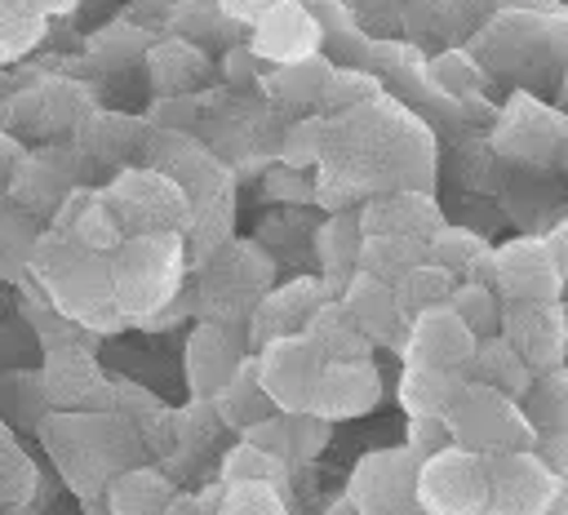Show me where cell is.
Here are the masks:
<instances>
[{
	"label": "cell",
	"instance_id": "47",
	"mask_svg": "<svg viewBox=\"0 0 568 515\" xmlns=\"http://www.w3.org/2000/svg\"><path fill=\"white\" fill-rule=\"evenodd\" d=\"M240 440H248V444H257V448H266V453H275V457L288 462V413L284 408H271L266 417L240 426Z\"/></svg>",
	"mask_w": 568,
	"mask_h": 515
},
{
	"label": "cell",
	"instance_id": "39",
	"mask_svg": "<svg viewBox=\"0 0 568 515\" xmlns=\"http://www.w3.org/2000/svg\"><path fill=\"white\" fill-rule=\"evenodd\" d=\"M448 306L470 324L475 337L497 333V324H501V297H497L493 284H479V280H453Z\"/></svg>",
	"mask_w": 568,
	"mask_h": 515
},
{
	"label": "cell",
	"instance_id": "5",
	"mask_svg": "<svg viewBox=\"0 0 568 515\" xmlns=\"http://www.w3.org/2000/svg\"><path fill=\"white\" fill-rule=\"evenodd\" d=\"M98 195L106 200V209L115 213L124 235L138 231H182L191 218V200L186 191L155 164H120Z\"/></svg>",
	"mask_w": 568,
	"mask_h": 515
},
{
	"label": "cell",
	"instance_id": "44",
	"mask_svg": "<svg viewBox=\"0 0 568 515\" xmlns=\"http://www.w3.org/2000/svg\"><path fill=\"white\" fill-rule=\"evenodd\" d=\"M44 31V18L27 0H0V62L31 49Z\"/></svg>",
	"mask_w": 568,
	"mask_h": 515
},
{
	"label": "cell",
	"instance_id": "51",
	"mask_svg": "<svg viewBox=\"0 0 568 515\" xmlns=\"http://www.w3.org/2000/svg\"><path fill=\"white\" fill-rule=\"evenodd\" d=\"M195 115H200L195 93H160L155 98V111H151V124H160V129H186Z\"/></svg>",
	"mask_w": 568,
	"mask_h": 515
},
{
	"label": "cell",
	"instance_id": "10",
	"mask_svg": "<svg viewBox=\"0 0 568 515\" xmlns=\"http://www.w3.org/2000/svg\"><path fill=\"white\" fill-rule=\"evenodd\" d=\"M253 364H257V382H262V391L271 395L275 408H284V413L311 408L324 360H320V351L311 346L306 333L266 337L262 346H253Z\"/></svg>",
	"mask_w": 568,
	"mask_h": 515
},
{
	"label": "cell",
	"instance_id": "40",
	"mask_svg": "<svg viewBox=\"0 0 568 515\" xmlns=\"http://www.w3.org/2000/svg\"><path fill=\"white\" fill-rule=\"evenodd\" d=\"M324 142H328V115H302L280 133V160L293 169H320L324 160Z\"/></svg>",
	"mask_w": 568,
	"mask_h": 515
},
{
	"label": "cell",
	"instance_id": "9",
	"mask_svg": "<svg viewBox=\"0 0 568 515\" xmlns=\"http://www.w3.org/2000/svg\"><path fill=\"white\" fill-rule=\"evenodd\" d=\"M488 466V511L497 515H550L559 488L568 484L537 448L484 453Z\"/></svg>",
	"mask_w": 568,
	"mask_h": 515
},
{
	"label": "cell",
	"instance_id": "38",
	"mask_svg": "<svg viewBox=\"0 0 568 515\" xmlns=\"http://www.w3.org/2000/svg\"><path fill=\"white\" fill-rule=\"evenodd\" d=\"M67 235H75V240H80L84 249H93V253H111V249L124 240V231H120L115 213L106 209V200L98 195V186H89V195L80 200V209H75Z\"/></svg>",
	"mask_w": 568,
	"mask_h": 515
},
{
	"label": "cell",
	"instance_id": "53",
	"mask_svg": "<svg viewBox=\"0 0 568 515\" xmlns=\"http://www.w3.org/2000/svg\"><path fill=\"white\" fill-rule=\"evenodd\" d=\"M546 244H550V253H555V262H559V275H564V284H568V218L550 226Z\"/></svg>",
	"mask_w": 568,
	"mask_h": 515
},
{
	"label": "cell",
	"instance_id": "27",
	"mask_svg": "<svg viewBox=\"0 0 568 515\" xmlns=\"http://www.w3.org/2000/svg\"><path fill=\"white\" fill-rule=\"evenodd\" d=\"M155 93H195L209 80V58L186 40H160L146 49Z\"/></svg>",
	"mask_w": 568,
	"mask_h": 515
},
{
	"label": "cell",
	"instance_id": "56",
	"mask_svg": "<svg viewBox=\"0 0 568 515\" xmlns=\"http://www.w3.org/2000/svg\"><path fill=\"white\" fill-rule=\"evenodd\" d=\"M222 493H226V484H222V479H217V484H204V488L195 493L200 515H204V511H217V515H222Z\"/></svg>",
	"mask_w": 568,
	"mask_h": 515
},
{
	"label": "cell",
	"instance_id": "30",
	"mask_svg": "<svg viewBox=\"0 0 568 515\" xmlns=\"http://www.w3.org/2000/svg\"><path fill=\"white\" fill-rule=\"evenodd\" d=\"M364 231H359V218L355 209H333V218L320 222L315 231V253H320V266H324V280L333 289H342V280L355 271V249H359Z\"/></svg>",
	"mask_w": 568,
	"mask_h": 515
},
{
	"label": "cell",
	"instance_id": "8",
	"mask_svg": "<svg viewBox=\"0 0 568 515\" xmlns=\"http://www.w3.org/2000/svg\"><path fill=\"white\" fill-rule=\"evenodd\" d=\"M417 462L422 457L408 444L364 453L355 462L351 479H346L342 511H359V515H408V511H417Z\"/></svg>",
	"mask_w": 568,
	"mask_h": 515
},
{
	"label": "cell",
	"instance_id": "58",
	"mask_svg": "<svg viewBox=\"0 0 568 515\" xmlns=\"http://www.w3.org/2000/svg\"><path fill=\"white\" fill-rule=\"evenodd\" d=\"M27 4H31L40 18H53V13H67L75 0H27Z\"/></svg>",
	"mask_w": 568,
	"mask_h": 515
},
{
	"label": "cell",
	"instance_id": "17",
	"mask_svg": "<svg viewBox=\"0 0 568 515\" xmlns=\"http://www.w3.org/2000/svg\"><path fill=\"white\" fill-rule=\"evenodd\" d=\"M320 40H324V27L302 0H266L262 13L248 22V49L271 67L315 53Z\"/></svg>",
	"mask_w": 568,
	"mask_h": 515
},
{
	"label": "cell",
	"instance_id": "43",
	"mask_svg": "<svg viewBox=\"0 0 568 515\" xmlns=\"http://www.w3.org/2000/svg\"><path fill=\"white\" fill-rule=\"evenodd\" d=\"M31 488H36V466L13 444L9 426L0 422V506H22L31 497Z\"/></svg>",
	"mask_w": 568,
	"mask_h": 515
},
{
	"label": "cell",
	"instance_id": "19",
	"mask_svg": "<svg viewBox=\"0 0 568 515\" xmlns=\"http://www.w3.org/2000/svg\"><path fill=\"white\" fill-rule=\"evenodd\" d=\"M359 231H386V235H408V240H430V231L444 222L435 195L426 186H395V191H373L355 209Z\"/></svg>",
	"mask_w": 568,
	"mask_h": 515
},
{
	"label": "cell",
	"instance_id": "11",
	"mask_svg": "<svg viewBox=\"0 0 568 515\" xmlns=\"http://www.w3.org/2000/svg\"><path fill=\"white\" fill-rule=\"evenodd\" d=\"M89 169V160L80 155L75 142L67 147H36V151H22L18 164L9 169L4 178V195L13 204H22L27 213L44 218L58 209V200L80 182V173Z\"/></svg>",
	"mask_w": 568,
	"mask_h": 515
},
{
	"label": "cell",
	"instance_id": "16",
	"mask_svg": "<svg viewBox=\"0 0 568 515\" xmlns=\"http://www.w3.org/2000/svg\"><path fill=\"white\" fill-rule=\"evenodd\" d=\"M470 351H475V333L448 302L417 311L399 342V360L426 364V368H462L470 360Z\"/></svg>",
	"mask_w": 568,
	"mask_h": 515
},
{
	"label": "cell",
	"instance_id": "29",
	"mask_svg": "<svg viewBox=\"0 0 568 515\" xmlns=\"http://www.w3.org/2000/svg\"><path fill=\"white\" fill-rule=\"evenodd\" d=\"M333 75V62L315 49L306 58H293V62H275V71L266 75V93L284 107H315L324 84Z\"/></svg>",
	"mask_w": 568,
	"mask_h": 515
},
{
	"label": "cell",
	"instance_id": "59",
	"mask_svg": "<svg viewBox=\"0 0 568 515\" xmlns=\"http://www.w3.org/2000/svg\"><path fill=\"white\" fill-rule=\"evenodd\" d=\"M559 111L568 115V75H564V89H559Z\"/></svg>",
	"mask_w": 568,
	"mask_h": 515
},
{
	"label": "cell",
	"instance_id": "35",
	"mask_svg": "<svg viewBox=\"0 0 568 515\" xmlns=\"http://www.w3.org/2000/svg\"><path fill=\"white\" fill-rule=\"evenodd\" d=\"M44 413H49V395H44L40 368H31V373L18 368V373H4L0 377V422L9 431H18V426L36 431Z\"/></svg>",
	"mask_w": 568,
	"mask_h": 515
},
{
	"label": "cell",
	"instance_id": "45",
	"mask_svg": "<svg viewBox=\"0 0 568 515\" xmlns=\"http://www.w3.org/2000/svg\"><path fill=\"white\" fill-rule=\"evenodd\" d=\"M328 440H333V422L324 413H315V408L288 413V466L293 462H302V466L315 462L328 448Z\"/></svg>",
	"mask_w": 568,
	"mask_h": 515
},
{
	"label": "cell",
	"instance_id": "7",
	"mask_svg": "<svg viewBox=\"0 0 568 515\" xmlns=\"http://www.w3.org/2000/svg\"><path fill=\"white\" fill-rule=\"evenodd\" d=\"M417 511L426 515H484L488 511V466L484 453L444 444L417 462Z\"/></svg>",
	"mask_w": 568,
	"mask_h": 515
},
{
	"label": "cell",
	"instance_id": "4",
	"mask_svg": "<svg viewBox=\"0 0 568 515\" xmlns=\"http://www.w3.org/2000/svg\"><path fill=\"white\" fill-rule=\"evenodd\" d=\"M275 262L262 253L253 240H226L204 266H200V289H195V311L204 320H226L244 324L253 302L271 289Z\"/></svg>",
	"mask_w": 568,
	"mask_h": 515
},
{
	"label": "cell",
	"instance_id": "54",
	"mask_svg": "<svg viewBox=\"0 0 568 515\" xmlns=\"http://www.w3.org/2000/svg\"><path fill=\"white\" fill-rule=\"evenodd\" d=\"M262 4H266V0H217V9H222L231 22H253V18L262 13Z\"/></svg>",
	"mask_w": 568,
	"mask_h": 515
},
{
	"label": "cell",
	"instance_id": "21",
	"mask_svg": "<svg viewBox=\"0 0 568 515\" xmlns=\"http://www.w3.org/2000/svg\"><path fill=\"white\" fill-rule=\"evenodd\" d=\"M337 302H342L346 315L364 329V337H368L373 346H390V351H399L408 320L399 315V306H395V289H390L386 280H377V275H368V271H351V275L342 280V289H337Z\"/></svg>",
	"mask_w": 568,
	"mask_h": 515
},
{
	"label": "cell",
	"instance_id": "28",
	"mask_svg": "<svg viewBox=\"0 0 568 515\" xmlns=\"http://www.w3.org/2000/svg\"><path fill=\"white\" fill-rule=\"evenodd\" d=\"M209 400H213L217 422H222V426H231V431H240V426H248V422H257V417H266V413L275 408V404H271V395H266V391H262V382H257L253 351L244 355V364L235 368V377H231L222 391H213Z\"/></svg>",
	"mask_w": 568,
	"mask_h": 515
},
{
	"label": "cell",
	"instance_id": "32",
	"mask_svg": "<svg viewBox=\"0 0 568 515\" xmlns=\"http://www.w3.org/2000/svg\"><path fill=\"white\" fill-rule=\"evenodd\" d=\"M519 408L537 435L541 431H568V364L532 373V386L524 391Z\"/></svg>",
	"mask_w": 568,
	"mask_h": 515
},
{
	"label": "cell",
	"instance_id": "12",
	"mask_svg": "<svg viewBox=\"0 0 568 515\" xmlns=\"http://www.w3.org/2000/svg\"><path fill=\"white\" fill-rule=\"evenodd\" d=\"M493 289L501 302H555L568 284L546 235H515L493 244Z\"/></svg>",
	"mask_w": 568,
	"mask_h": 515
},
{
	"label": "cell",
	"instance_id": "6",
	"mask_svg": "<svg viewBox=\"0 0 568 515\" xmlns=\"http://www.w3.org/2000/svg\"><path fill=\"white\" fill-rule=\"evenodd\" d=\"M444 417H448L453 444L475 448V453L532 448V440H537V431L528 426L515 395H506L497 386H484V382H470V377H466V386L457 391V400Z\"/></svg>",
	"mask_w": 568,
	"mask_h": 515
},
{
	"label": "cell",
	"instance_id": "15",
	"mask_svg": "<svg viewBox=\"0 0 568 515\" xmlns=\"http://www.w3.org/2000/svg\"><path fill=\"white\" fill-rule=\"evenodd\" d=\"M248 355V337L244 324H226V320H195V329L186 333V351H182V377L191 395H213L222 391L235 368Z\"/></svg>",
	"mask_w": 568,
	"mask_h": 515
},
{
	"label": "cell",
	"instance_id": "55",
	"mask_svg": "<svg viewBox=\"0 0 568 515\" xmlns=\"http://www.w3.org/2000/svg\"><path fill=\"white\" fill-rule=\"evenodd\" d=\"M22 151H27V147L18 142V133H4V129H0V182L9 178V169L18 164V155H22Z\"/></svg>",
	"mask_w": 568,
	"mask_h": 515
},
{
	"label": "cell",
	"instance_id": "20",
	"mask_svg": "<svg viewBox=\"0 0 568 515\" xmlns=\"http://www.w3.org/2000/svg\"><path fill=\"white\" fill-rule=\"evenodd\" d=\"M377 404H382V373H377L373 360H333V364H324L315 400H311V408L324 413L328 422L364 417Z\"/></svg>",
	"mask_w": 568,
	"mask_h": 515
},
{
	"label": "cell",
	"instance_id": "13",
	"mask_svg": "<svg viewBox=\"0 0 568 515\" xmlns=\"http://www.w3.org/2000/svg\"><path fill=\"white\" fill-rule=\"evenodd\" d=\"M40 382L49 408H115V386L106 382L93 342H58L44 346Z\"/></svg>",
	"mask_w": 568,
	"mask_h": 515
},
{
	"label": "cell",
	"instance_id": "41",
	"mask_svg": "<svg viewBox=\"0 0 568 515\" xmlns=\"http://www.w3.org/2000/svg\"><path fill=\"white\" fill-rule=\"evenodd\" d=\"M284 484L275 479H235L222 493V515H284Z\"/></svg>",
	"mask_w": 568,
	"mask_h": 515
},
{
	"label": "cell",
	"instance_id": "33",
	"mask_svg": "<svg viewBox=\"0 0 568 515\" xmlns=\"http://www.w3.org/2000/svg\"><path fill=\"white\" fill-rule=\"evenodd\" d=\"M453 280H457V275H453V271H444V266H439V262H430V258L413 262V266H408L399 280H390L399 315H404V320H413L417 311L448 302V293H453Z\"/></svg>",
	"mask_w": 568,
	"mask_h": 515
},
{
	"label": "cell",
	"instance_id": "26",
	"mask_svg": "<svg viewBox=\"0 0 568 515\" xmlns=\"http://www.w3.org/2000/svg\"><path fill=\"white\" fill-rule=\"evenodd\" d=\"M462 386H466V373H462V368L404 364L395 395H399V408H404L408 417H426V413H448Z\"/></svg>",
	"mask_w": 568,
	"mask_h": 515
},
{
	"label": "cell",
	"instance_id": "25",
	"mask_svg": "<svg viewBox=\"0 0 568 515\" xmlns=\"http://www.w3.org/2000/svg\"><path fill=\"white\" fill-rule=\"evenodd\" d=\"M462 373H466L470 382L497 386V391H506V395H515V400H524V391L532 386V368L519 360V351H515L501 333L475 337V351H470V360L462 364Z\"/></svg>",
	"mask_w": 568,
	"mask_h": 515
},
{
	"label": "cell",
	"instance_id": "46",
	"mask_svg": "<svg viewBox=\"0 0 568 515\" xmlns=\"http://www.w3.org/2000/svg\"><path fill=\"white\" fill-rule=\"evenodd\" d=\"M426 75H430V84H435L439 93H453V98H466V93L479 89V67H475L466 53H457V49L430 58Z\"/></svg>",
	"mask_w": 568,
	"mask_h": 515
},
{
	"label": "cell",
	"instance_id": "52",
	"mask_svg": "<svg viewBox=\"0 0 568 515\" xmlns=\"http://www.w3.org/2000/svg\"><path fill=\"white\" fill-rule=\"evenodd\" d=\"M532 448H537V453L568 479V431H541V435L532 440Z\"/></svg>",
	"mask_w": 568,
	"mask_h": 515
},
{
	"label": "cell",
	"instance_id": "42",
	"mask_svg": "<svg viewBox=\"0 0 568 515\" xmlns=\"http://www.w3.org/2000/svg\"><path fill=\"white\" fill-rule=\"evenodd\" d=\"M284 471H288L284 457H275V453L240 440L235 448L222 453V475L217 479L222 484H235V479H275V484H284Z\"/></svg>",
	"mask_w": 568,
	"mask_h": 515
},
{
	"label": "cell",
	"instance_id": "2",
	"mask_svg": "<svg viewBox=\"0 0 568 515\" xmlns=\"http://www.w3.org/2000/svg\"><path fill=\"white\" fill-rule=\"evenodd\" d=\"M27 275H31V284H40V293L62 315H71L75 324H84L93 337L115 333L120 324H129L124 311L115 306V293H111L106 253L84 249L67 231L40 226V235H36V244L27 253Z\"/></svg>",
	"mask_w": 568,
	"mask_h": 515
},
{
	"label": "cell",
	"instance_id": "23",
	"mask_svg": "<svg viewBox=\"0 0 568 515\" xmlns=\"http://www.w3.org/2000/svg\"><path fill=\"white\" fill-rule=\"evenodd\" d=\"M169 497H173V479L146 462L120 466L102 488V506L111 515H155L169 506Z\"/></svg>",
	"mask_w": 568,
	"mask_h": 515
},
{
	"label": "cell",
	"instance_id": "31",
	"mask_svg": "<svg viewBox=\"0 0 568 515\" xmlns=\"http://www.w3.org/2000/svg\"><path fill=\"white\" fill-rule=\"evenodd\" d=\"M426 258V240H408V235H386V231H368L355 249V271H368L377 280H399L413 262Z\"/></svg>",
	"mask_w": 568,
	"mask_h": 515
},
{
	"label": "cell",
	"instance_id": "24",
	"mask_svg": "<svg viewBox=\"0 0 568 515\" xmlns=\"http://www.w3.org/2000/svg\"><path fill=\"white\" fill-rule=\"evenodd\" d=\"M302 333L311 337V346L320 351L324 364H333V360H373V351H377V346L364 337V329L346 315V306H342L337 297H324V302L315 306V315L306 320Z\"/></svg>",
	"mask_w": 568,
	"mask_h": 515
},
{
	"label": "cell",
	"instance_id": "18",
	"mask_svg": "<svg viewBox=\"0 0 568 515\" xmlns=\"http://www.w3.org/2000/svg\"><path fill=\"white\" fill-rule=\"evenodd\" d=\"M324 297H337V289H333L328 280H311V275H297V280H288V284L266 289V293L253 302L248 320H244L248 351H253V346H262L266 337L302 333V329H306V320L315 315V306H320Z\"/></svg>",
	"mask_w": 568,
	"mask_h": 515
},
{
	"label": "cell",
	"instance_id": "37",
	"mask_svg": "<svg viewBox=\"0 0 568 515\" xmlns=\"http://www.w3.org/2000/svg\"><path fill=\"white\" fill-rule=\"evenodd\" d=\"M373 98H382V80L373 75V71H359V67H333V75H328V84H324V93H320V111L324 115H346V111H355V107H364V102H373Z\"/></svg>",
	"mask_w": 568,
	"mask_h": 515
},
{
	"label": "cell",
	"instance_id": "57",
	"mask_svg": "<svg viewBox=\"0 0 568 515\" xmlns=\"http://www.w3.org/2000/svg\"><path fill=\"white\" fill-rule=\"evenodd\" d=\"M164 515H200V506H195V493H178V488H173V497H169Z\"/></svg>",
	"mask_w": 568,
	"mask_h": 515
},
{
	"label": "cell",
	"instance_id": "48",
	"mask_svg": "<svg viewBox=\"0 0 568 515\" xmlns=\"http://www.w3.org/2000/svg\"><path fill=\"white\" fill-rule=\"evenodd\" d=\"M417 457H430L439 453L444 444H453V431H448V417L444 413H426V417H408V440H404Z\"/></svg>",
	"mask_w": 568,
	"mask_h": 515
},
{
	"label": "cell",
	"instance_id": "49",
	"mask_svg": "<svg viewBox=\"0 0 568 515\" xmlns=\"http://www.w3.org/2000/svg\"><path fill=\"white\" fill-rule=\"evenodd\" d=\"M262 195H271V200H315V182L306 178V169H293V164L280 160V169L262 178Z\"/></svg>",
	"mask_w": 568,
	"mask_h": 515
},
{
	"label": "cell",
	"instance_id": "14",
	"mask_svg": "<svg viewBox=\"0 0 568 515\" xmlns=\"http://www.w3.org/2000/svg\"><path fill=\"white\" fill-rule=\"evenodd\" d=\"M497 333L519 351L532 373H546L568 360V311L555 302H501Z\"/></svg>",
	"mask_w": 568,
	"mask_h": 515
},
{
	"label": "cell",
	"instance_id": "22",
	"mask_svg": "<svg viewBox=\"0 0 568 515\" xmlns=\"http://www.w3.org/2000/svg\"><path fill=\"white\" fill-rule=\"evenodd\" d=\"M146 124L142 120H129V115H111V111H84L75 120V147L89 164H106V169H120L138 142H142Z\"/></svg>",
	"mask_w": 568,
	"mask_h": 515
},
{
	"label": "cell",
	"instance_id": "3",
	"mask_svg": "<svg viewBox=\"0 0 568 515\" xmlns=\"http://www.w3.org/2000/svg\"><path fill=\"white\" fill-rule=\"evenodd\" d=\"M106 266H111L115 306L124 311L129 324H142L182 293L186 240L182 231H138L106 253Z\"/></svg>",
	"mask_w": 568,
	"mask_h": 515
},
{
	"label": "cell",
	"instance_id": "1",
	"mask_svg": "<svg viewBox=\"0 0 568 515\" xmlns=\"http://www.w3.org/2000/svg\"><path fill=\"white\" fill-rule=\"evenodd\" d=\"M36 435L49 448L67 488L84 506L93 497H102L106 479L120 466L142 462V435H138L133 417H124L120 404L115 408H49L40 417Z\"/></svg>",
	"mask_w": 568,
	"mask_h": 515
},
{
	"label": "cell",
	"instance_id": "50",
	"mask_svg": "<svg viewBox=\"0 0 568 515\" xmlns=\"http://www.w3.org/2000/svg\"><path fill=\"white\" fill-rule=\"evenodd\" d=\"M222 80H226L231 89H248V84L262 80V58L248 49V40H244V44H231V49L222 53Z\"/></svg>",
	"mask_w": 568,
	"mask_h": 515
},
{
	"label": "cell",
	"instance_id": "34",
	"mask_svg": "<svg viewBox=\"0 0 568 515\" xmlns=\"http://www.w3.org/2000/svg\"><path fill=\"white\" fill-rule=\"evenodd\" d=\"M40 235L36 213H27L22 204H13L9 195H0V275L9 284L27 280V253Z\"/></svg>",
	"mask_w": 568,
	"mask_h": 515
},
{
	"label": "cell",
	"instance_id": "36",
	"mask_svg": "<svg viewBox=\"0 0 568 515\" xmlns=\"http://www.w3.org/2000/svg\"><path fill=\"white\" fill-rule=\"evenodd\" d=\"M488 249H493V244H488L484 235H475V231H466V226H448V222H439V226L430 231V240H426V258L439 262L444 271H453L457 280H466L470 266H475Z\"/></svg>",
	"mask_w": 568,
	"mask_h": 515
}]
</instances>
